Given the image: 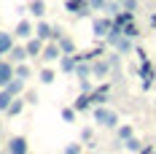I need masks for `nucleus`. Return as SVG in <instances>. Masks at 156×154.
I'll return each mask as SVG.
<instances>
[{
  "label": "nucleus",
  "instance_id": "f257e3e1",
  "mask_svg": "<svg viewBox=\"0 0 156 154\" xmlns=\"http://www.w3.org/2000/svg\"><path fill=\"white\" fill-rule=\"evenodd\" d=\"M137 57H140V78H143V89H148V87H154V81H156V70H154V65L148 62V57H145V51H143V49H137Z\"/></svg>",
  "mask_w": 156,
  "mask_h": 154
},
{
  "label": "nucleus",
  "instance_id": "f03ea898",
  "mask_svg": "<svg viewBox=\"0 0 156 154\" xmlns=\"http://www.w3.org/2000/svg\"><path fill=\"white\" fill-rule=\"evenodd\" d=\"M94 122L102 124V127H116V124H119V116H116L113 111H108V108L97 106L94 108Z\"/></svg>",
  "mask_w": 156,
  "mask_h": 154
},
{
  "label": "nucleus",
  "instance_id": "7ed1b4c3",
  "mask_svg": "<svg viewBox=\"0 0 156 154\" xmlns=\"http://www.w3.org/2000/svg\"><path fill=\"white\" fill-rule=\"evenodd\" d=\"M113 30V19H94V24H92V32L97 35V38H108V32Z\"/></svg>",
  "mask_w": 156,
  "mask_h": 154
},
{
  "label": "nucleus",
  "instance_id": "20e7f679",
  "mask_svg": "<svg viewBox=\"0 0 156 154\" xmlns=\"http://www.w3.org/2000/svg\"><path fill=\"white\" fill-rule=\"evenodd\" d=\"M108 92H110V84H102V87L92 89V92H89V97H92V103H94V106H102V103L108 100Z\"/></svg>",
  "mask_w": 156,
  "mask_h": 154
},
{
  "label": "nucleus",
  "instance_id": "39448f33",
  "mask_svg": "<svg viewBox=\"0 0 156 154\" xmlns=\"http://www.w3.org/2000/svg\"><path fill=\"white\" fill-rule=\"evenodd\" d=\"M8 154H27V141L22 138V135L11 138V143H8Z\"/></svg>",
  "mask_w": 156,
  "mask_h": 154
},
{
  "label": "nucleus",
  "instance_id": "423d86ee",
  "mask_svg": "<svg viewBox=\"0 0 156 154\" xmlns=\"http://www.w3.org/2000/svg\"><path fill=\"white\" fill-rule=\"evenodd\" d=\"M41 54H43V60H46V62H54V60H59V57H62V49L57 46V43H51V46H46Z\"/></svg>",
  "mask_w": 156,
  "mask_h": 154
},
{
  "label": "nucleus",
  "instance_id": "0eeeda50",
  "mask_svg": "<svg viewBox=\"0 0 156 154\" xmlns=\"http://www.w3.org/2000/svg\"><path fill=\"white\" fill-rule=\"evenodd\" d=\"M11 78H16L14 76V68H11L8 62H0V87H5Z\"/></svg>",
  "mask_w": 156,
  "mask_h": 154
},
{
  "label": "nucleus",
  "instance_id": "6e6552de",
  "mask_svg": "<svg viewBox=\"0 0 156 154\" xmlns=\"http://www.w3.org/2000/svg\"><path fill=\"white\" fill-rule=\"evenodd\" d=\"M110 68H113L110 62L100 60V62H94V65H92V73H94V76H100V78H102V76H108V70H110Z\"/></svg>",
  "mask_w": 156,
  "mask_h": 154
},
{
  "label": "nucleus",
  "instance_id": "1a4fd4ad",
  "mask_svg": "<svg viewBox=\"0 0 156 154\" xmlns=\"http://www.w3.org/2000/svg\"><path fill=\"white\" fill-rule=\"evenodd\" d=\"M76 65H78V57H76V54H65V57H62V70H65V73H73Z\"/></svg>",
  "mask_w": 156,
  "mask_h": 154
},
{
  "label": "nucleus",
  "instance_id": "9d476101",
  "mask_svg": "<svg viewBox=\"0 0 156 154\" xmlns=\"http://www.w3.org/2000/svg\"><path fill=\"white\" fill-rule=\"evenodd\" d=\"M35 32H38V38H41V41H48V38H54V27H48L46 22H41Z\"/></svg>",
  "mask_w": 156,
  "mask_h": 154
},
{
  "label": "nucleus",
  "instance_id": "9b49d317",
  "mask_svg": "<svg viewBox=\"0 0 156 154\" xmlns=\"http://www.w3.org/2000/svg\"><path fill=\"white\" fill-rule=\"evenodd\" d=\"M11 46H14V38H11L8 32H0V54L11 51Z\"/></svg>",
  "mask_w": 156,
  "mask_h": 154
},
{
  "label": "nucleus",
  "instance_id": "f8f14e48",
  "mask_svg": "<svg viewBox=\"0 0 156 154\" xmlns=\"http://www.w3.org/2000/svg\"><path fill=\"white\" fill-rule=\"evenodd\" d=\"M41 51H43V43H41V38H35V41H30V43H27V54H30V57H38Z\"/></svg>",
  "mask_w": 156,
  "mask_h": 154
},
{
  "label": "nucleus",
  "instance_id": "ddd939ff",
  "mask_svg": "<svg viewBox=\"0 0 156 154\" xmlns=\"http://www.w3.org/2000/svg\"><path fill=\"white\" fill-rule=\"evenodd\" d=\"M89 106H92V97H89V92H83V95L76 100V106H73V108H76V111H86Z\"/></svg>",
  "mask_w": 156,
  "mask_h": 154
},
{
  "label": "nucleus",
  "instance_id": "4468645a",
  "mask_svg": "<svg viewBox=\"0 0 156 154\" xmlns=\"http://www.w3.org/2000/svg\"><path fill=\"white\" fill-rule=\"evenodd\" d=\"M11 57H14V62H24V60H27V57H30V54H27V46H24V49H22V46H11Z\"/></svg>",
  "mask_w": 156,
  "mask_h": 154
},
{
  "label": "nucleus",
  "instance_id": "2eb2a0df",
  "mask_svg": "<svg viewBox=\"0 0 156 154\" xmlns=\"http://www.w3.org/2000/svg\"><path fill=\"white\" fill-rule=\"evenodd\" d=\"M5 89H8V92H11V95H19V92H22V89H24V81H22V78H16V81H14V78H11V81L5 84Z\"/></svg>",
  "mask_w": 156,
  "mask_h": 154
},
{
  "label": "nucleus",
  "instance_id": "dca6fc26",
  "mask_svg": "<svg viewBox=\"0 0 156 154\" xmlns=\"http://www.w3.org/2000/svg\"><path fill=\"white\" fill-rule=\"evenodd\" d=\"M30 32H32L30 22H19V24H16V35H19V38H30Z\"/></svg>",
  "mask_w": 156,
  "mask_h": 154
},
{
  "label": "nucleus",
  "instance_id": "f3484780",
  "mask_svg": "<svg viewBox=\"0 0 156 154\" xmlns=\"http://www.w3.org/2000/svg\"><path fill=\"white\" fill-rule=\"evenodd\" d=\"M59 49H62V54H73V51H76L73 38H59Z\"/></svg>",
  "mask_w": 156,
  "mask_h": 154
},
{
  "label": "nucleus",
  "instance_id": "a211bd4d",
  "mask_svg": "<svg viewBox=\"0 0 156 154\" xmlns=\"http://www.w3.org/2000/svg\"><path fill=\"white\" fill-rule=\"evenodd\" d=\"M30 14H35V16H43V14H46V3H43V0H32Z\"/></svg>",
  "mask_w": 156,
  "mask_h": 154
},
{
  "label": "nucleus",
  "instance_id": "6ab92c4d",
  "mask_svg": "<svg viewBox=\"0 0 156 154\" xmlns=\"http://www.w3.org/2000/svg\"><path fill=\"white\" fill-rule=\"evenodd\" d=\"M76 73H78V78H89V73H92V68H89L86 62L81 60V62L76 65Z\"/></svg>",
  "mask_w": 156,
  "mask_h": 154
},
{
  "label": "nucleus",
  "instance_id": "aec40b11",
  "mask_svg": "<svg viewBox=\"0 0 156 154\" xmlns=\"http://www.w3.org/2000/svg\"><path fill=\"white\" fill-rule=\"evenodd\" d=\"M124 146L129 149V152H140V149H143V141H137L135 135H132V138H126V141H124Z\"/></svg>",
  "mask_w": 156,
  "mask_h": 154
},
{
  "label": "nucleus",
  "instance_id": "412c9836",
  "mask_svg": "<svg viewBox=\"0 0 156 154\" xmlns=\"http://www.w3.org/2000/svg\"><path fill=\"white\" fill-rule=\"evenodd\" d=\"M11 100H14V95L8 92V89H5V92H0V108H5V111H8V106H11Z\"/></svg>",
  "mask_w": 156,
  "mask_h": 154
},
{
  "label": "nucleus",
  "instance_id": "4be33fe9",
  "mask_svg": "<svg viewBox=\"0 0 156 154\" xmlns=\"http://www.w3.org/2000/svg\"><path fill=\"white\" fill-rule=\"evenodd\" d=\"M126 35V38H132V41H135V38H137V35H140V32H137V27H135V22H132V24H126L124 30H121Z\"/></svg>",
  "mask_w": 156,
  "mask_h": 154
},
{
  "label": "nucleus",
  "instance_id": "5701e85b",
  "mask_svg": "<svg viewBox=\"0 0 156 154\" xmlns=\"http://www.w3.org/2000/svg\"><path fill=\"white\" fill-rule=\"evenodd\" d=\"M126 138H132V127L129 124H121L119 127V141H126Z\"/></svg>",
  "mask_w": 156,
  "mask_h": 154
},
{
  "label": "nucleus",
  "instance_id": "b1692460",
  "mask_svg": "<svg viewBox=\"0 0 156 154\" xmlns=\"http://www.w3.org/2000/svg\"><path fill=\"white\" fill-rule=\"evenodd\" d=\"M14 76H16V78H27V76H30V68L19 62V68H16V70H14Z\"/></svg>",
  "mask_w": 156,
  "mask_h": 154
},
{
  "label": "nucleus",
  "instance_id": "393cba45",
  "mask_svg": "<svg viewBox=\"0 0 156 154\" xmlns=\"http://www.w3.org/2000/svg\"><path fill=\"white\" fill-rule=\"evenodd\" d=\"M41 81H43V84H51V81H54V70L43 68V70H41Z\"/></svg>",
  "mask_w": 156,
  "mask_h": 154
},
{
  "label": "nucleus",
  "instance_id": "a878e982",
  "mask_svg": "<svg viewBox=\"0 0 156 154\" xmlns=\"http://www.w3.org/2000/svg\"><path fill=\"white\" fill-rule=\"evenodd\" d=\"M22 106H24L22 100H14V103L8 106V114H11V116H16V114H22Z\"/></svg>",
  "mask_w": 156,
  "mask_h": 154
},
{
  "label": "nucleus",
  "instance_id": "bb28decb",
  "mask_svg": "<svg viewBox=\"0 0 156 154\" xmlns=\"http://www.w3.org/2000/svg\"><path fill=\"white\" fill-rule=\"evenodd\" d=\"M89 6H92V11H105L108 0H89Z\"/></svg>",
  "mask_w": 156,
  "mask_h": 154
},
{
  "label": "nucleus",
  "instance_id": "cd10ccee",
  "mask_svg": "<svg viewBox=\"0 0 156 154\" xmlns=\"http://www.w3.org/2000/svg\"><path fill=\"white\" fill-rule=\"evenodd\" d=\"M62 119H65V122H76V108H65Z\"/></svg>",
  "mask_w": 156,
  "mask_h": 154
},
{
  "label": "nucleus",
  "instance_id": "c85d7f7f",
  "mask_svg": "<svg viewBox=\"0 0 156 154\" xmlns=\"http://www.w3.org/2000/svg\"><path fill=\"white\" fill-rule=\"evenodd\" d=\"M65 154H81V143H67L65 146Z\"/></svg>",
  "mask_w": 156,
  "mask_h": 154
},
{
  "label": "nucleus",
  "instance_id": "c756f323",
  "mask_svg": "<svg viewBox=\"0 0 156 154\" xmlns=\"http://www.w3.org/2000/svg\"><path fill=\"white\" fill-rule=\"evenodd\" d=\"M81 92H92V81L89 78H81Z\"/></svg>",
  "mask_w": 156,
  "mask_h": 154
},
{
  "label": "nucleus",
  "instance_id": "7c9ffc66",
  "mask_svg": "<svg viewBox=\"0 0 156 154\" xmlns=\"http://www.w3.org/2000/svg\"><path fill=\"white\" fill-rule=\"evenodd\" d=\"M124 8L126 11H135L137 8V0H124Z\"/></svg>",
  "mask_w": 156,
  "mask_h": 154
},
{
  "label": "nucleus",
  "instance_id": "2f4dec72",
  "mask_svg": "<svg viewBox=\"0 0 156 154\" xmlns=\"http://www.w3.org/2000/svg\"><path fill=\"white\" fill-rule=\"evenodd\" d=\"M27 103H38V95H35V92H27Z\"/></svg>",
  "mask_w": 156,
  "mask_h": 154
},
{
  "label": "nucleus",
  "instance_id": "473e14b6",
  "mask_svg": "<svg viewBox=\"0 0 156 154\" xmlns=\"http://www.w3.org/2000/svg\"><path fill=\"white\" fill-rule=\"evenodd\" d=\"M140 154H156V152H154V146H143Z\"/></svg>",
  "mask_w": 156,
  "mask_h": 154
},
{
  "label": "nucleus",
  "instance_id": "72a5a7b5",
  "mask_svg": "<svg viewBox=\"0 0 156 154\" xmlns=\"http://www.w3.org/2000/svg\"><path fill=\"white\" fill-rule=\"evenodd\" d=\"M151 24H154V27H156V16H151Z\"/></svg>",
  "mask_w": 156,
  "mask_h": 154
}]
</instances>
